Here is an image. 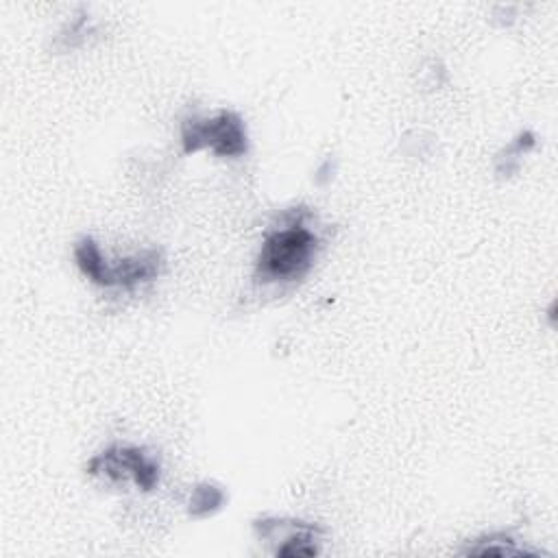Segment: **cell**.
Returning <instances> with one entry per match:
<instances>
[{"instance_id":"6da1fadb","label":"cell","mask_w":558,"mask_h":558,"mask_svg":"<svg viewBox=\"0 0 558 558\" xmlns=\"http://www.w3.org/2000/svg\"><path fill=\"white\" fill-rule=\"evenodd\" d=\"M316 248L318 235L296 216V220L266 233L257 255L255 277L259 281L299 279L310 270Z\"/></svg>"},{"instance_id":"7a4b0ae2","label":"cell","mask_w":558,"mask_h":558,"mask_svg":"<svg viewBox=\"0 0 558 558\" xmlns=\"http://www.w3.org/2000/svg\"><path fill=\"white\" fill-rule=\"evenodd\" d=\"M74 259L85 277L105 288H135L142 281L155 279L163 266V255L157 248L118 259V264H109L92 238H83L74 246Z\"/></svg>"},{"instance_id":"3957f363","label":"cell","mask_w":558,"mask_h":558,"mask_svg":"<svg viewBox=\"0 0 558 558\" xmlns=\"http://www.w3.org/2000/svg\"><path fill=\"white\" fill-rule=\"evenodd\" d=\"M185 153L209 148L220 157H240L246 153V129L238 113L220 111L214 118H190L181 126Z\"/></svg>"},{"instance_id":"277c9868","label":"cell","mask_w":558,"mask_h":558,"mask_svg":"<svg viewBox=\"0 0 558 558\" xmlns=\"http://www.w3.org/2000/svg\"><path fill=\"white\" fill-rule=\"evenodd\" d=\"M87 469L92 475L102 473L111 480L133 477L135 484L144 490H150L159 480V464L137 447L113 445L92 458Z\"/></svg>"},{"instance_id":"5b68a950","label":"cell","mask_w":558,"mask_h":558,"mask_svg":"<svg viewBox=\"0 0 558 558\" xmlns=\"http://www.w3.org/2000/svg\"><path fill=\"white\" fill-rule=\"evenodd\" d=\"M225 501V493L218 486L211 484H203L196 486L190 499V514L192 517H207L211 512H216Z\"/></svg>"}]
</instances>
